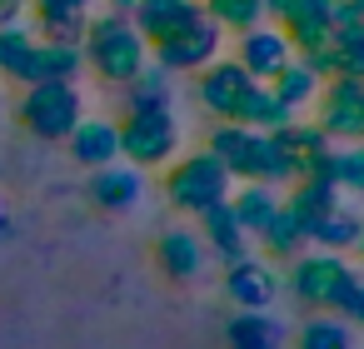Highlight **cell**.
I'll use <instances>...</instances> for the list:
<instances>
[{
    "instance_id": "6da1fadb",
    "label": "cell",
    "mask_w": 364,
    "mask_h": 349,
    "mask_svg": "<svg viewBox=\"0 0 364 349\" xmlns=\"http://www.w3.org/2000/svg\"><path fill=\"white\" fill-rule=\"evenodd\" d=\"M354 284H359V264H349V254H334V249H304L289 259V274H284V289L294 294V304L314 314L319 309L344 314Z\"/></svg>"
},
{
    "instance_id": "7a4b0ae2",
    "label": "cell",
    "mask_w": 364,
    "mask_h": 349,
    "mask_svg": "<svg viewBox=\"0 0 364 349\" xmlns=\"http://www.w3.org/2000/svg\"><path fill=\"white\" fill-rule=\"evenodd\" d=\"M85 65H90L105 85H130V80L150 65V41L130 26V16L105 11L100 21L85 26Z\"/></svg>"
},
{
    "instance_id": "3957f363",
    "label": "cell",
    "mask_w": 364,
    "mask_h": 349,
    "mask_svg": "<svg viewBox=\"0 0 364 349\" xmlns=\"http://www.w3.org/2000/svg\"><path fill=\"white\" fill-rule=\"evenodd\" d=\"M165 200L180 210V215H205V210H215V205H225L230 200V190H235V180H230V170L210 155V150H195V155H175L170 165H165Z\"/></svg>"
},
{
    "instance_id": "277c9868",
    "label": "cell",
    "mask_w": 364,
    "mask_h": 349,
    "mask_svg": "<svg viewBox=\"0 0 364 349\" xmlns=\"http://www.w3.org/2000/svg\"><path fill=\"white\" fill-rule=\"evenodd\" d=\"M220 50H225V31L200 11L195 21H185V26H175L170 36H160V41L150 45V60H155L160 70H170V75H195V70H205Z\"/></svg>"
},
{
    "instance_id": "5b68a950",
    "label": "cell",
    "mask_w": 364,
    "mask_h": 349,
    "mask_svg": "<svg viewBox=\"0 0 364 349\" xmlns=\"http://www.w3.org/2000/svg\"><path fill=\"white\" fill-rule=\"evenodd\" d=\"M180 155V120L175 110L155 115H125L120 120V160L135 170H165Z\"/></svg>"
},
{
    "instance_id": "8992f818",
    "label": "cell",
    "mask_w": 364,
    "mask_h": 349,
    "mask_svg": "<svg viewBox=\"0 0 364 349\" xmlns=\"http://www.w3.org/2000/svg\"><path fill=\"white\" fill-rule=\"evenodd\" d=\"M314 125L334 145H364V80L329 75L314 95Z\"/></svg>"
},
{
    "instance_id": "52a82bcc",
    "label": "cell",
    "mask_w": 364,
    "mask_h": 349,
    "mask_svg": "<svg viewBox=\"0 0 364 349\" xmlns=\"http://www.w3.org/2000/svg\"><path fill=\"white\" fill-rule=\"evenodd\" d=\"M250 85L255 80H250V70L235 55H215L205 70H195V100L215 120H235V110H240V100H245Z\"/></svg>"
},
{
    "instance_id": "ba28073f",
    "label": "cell",
    "mask_w": 364,
    "mask_h": 349,
    "mask_svg": "<svg viewBox=\"0 0 364 349\" xmlns=\"http://www.w3.org/2000/svg\"><path fill=\"white\" fill-rule=\"evenodd\" d=\"M26 125L41 135V140H65L75 125H80V95L70 80H46L31 90L26 100Z\"/></svg>"
},
{
    "instance_id": "9c48e42d",
    "label": "cell",
    "mask_w": 364,
    "mask_h": 349,
    "mask_svg": "<svg viewBox=\"0 0 364 349\" xmlns=\"http://www.w3.org/2000/svg\"><path fill=\"white\" fill-rule=\"evenodd\" d=\"M225 294H230V304H240V309H269V304L284 294V279H279V269H274L259 249H250L245 259L225 264Z\"/></svg>"
},
{
    "instance_id": "30bf717a",
    "label": "cell",
    "mask_w": 364,
    "mask_h": 349,
    "mask_svg": "<svg viewBox=\"0 0 364 349\" xmlns=\"http://www.w3.org/2000/svg\"><path fill=\"white\" fill-rule=\"evenodd\" d=\"M235 60L250 70V80H274L289 60H294V45L284 41V31L279 26H269V21H259V26H250V31H240L235 36Z\"/></svg>"
},
{
    "instance_id": "8fae6325",
    "label": "cell",
    "mask_w": 364,
    "mask_h": 349,
    "mask_svg": "<svg viewBox=\"0 0 364 349\" xmlns=\"http://www.w3.org/2000/svg\"><path fill=\"white\" fill-rule=\"evenodd\" d=\"M155 264H160L165 279H175V284H195V279L210 269V249H205L200 230L175 225V230H165V235L155 240Z\"/></svg>"
},
{
    "instance_id": "7c38bea8",
    "label": "cell",
    "mask_w": 364,
    "mask_h": 349,
    "mask_svg": "<svg viewBox=\"0 0 364 349\" xmlns=\"http://www.w3.org/2000/svg\"><path fill=\"white\" fill-rule=\"evenodd\" d=\"M205 150L230 170L235 185L255 180V170H259V130H245L235 120H215V130L205 135Z\"/></svg>"
},
{
    "instance_id": "4fadbf2b",
    "label": "cell",
    "mask_w": 364,
    "mask_h": 349,
    "mask_svg": "<svg viewBox=\"0 0 364 349\" xmlns=\"http://www.w3.org/2000/svg\"><path fill=\"white\" fill-rule=\"evenodd\" d=\"M329 16H334V0H294V6L279 16V31L294 45V55H309V50H319V45L334 41Z\"/></svg>"
},
{
    "instance_id": "5bb4252c",
    "label": "cell",
    "mask_w": 364,
    "mask_h": 349,
    "mask_svg": "<svg viewBox=\"0 0 364 349\" xmlns=\"http://www.w3.org/2000/svg\"><path fill=\"white\" fill-rule=\"evenodd\" d=\"M140 195H145V170H135V165H100L95 175H90V200L100 205V210H135L140 205Z\"/></svg>"
},
{
    "instance_id": "9a60e30c",
    "label": "cell",
    "mask_w": 364,
    "mask_h": 349,
    "mask_svg": "<svg viewBox=\"0 0 364 349\" xmlns=\"http://www.w3.org/2000/svg\"><path fill=\"white\" fill-rule=\"evenodd\" d=\"M289 329L269 309H235L225 324V349H284Z\"/></svg>"
},
{
    "instance_id": "2e32d148",
    "label": "cell",
    "mask_w": 364,
    "mask_h": 349,
    "mask_svg": "<svg viewBox=\"0 0 364 349\" xmlns=\"http://www.w3.org/2000/svg\"><path fill=\"white\" fill-rule=\"evenodd\" d=\"M279 205H284V195H279L274 185L245 180V185L230 190V210H235V220H240V230H245L250 240H259V235L269 230V220L279 215Z\"/></svg>"
},
{
    "instance_id": "e0dca14e",
    "label": "cell",
    "mask_w": 364,
    "mask_h": 349,
    "mask_svg": "<svg viewBox=\"0 0 364 349\" xmlns=\"http://www.w3.org/2000/svg\"><path fill=\"white\" fill-rule=\"evenodd\" d=\"M200 240H205V249L210 254H220V264H235V259H245L250 249H255V240L240 230V220H235V210H230V200L225 205H215V210H205L200 215Z\"/></svg>"
},
{
    "instance_id": "ac0fdd59",
    "label": "cell",
    "mask_w": 364,
    "mask_h": 349,
    "mask_svg": "<svg viewBox=\"0 0 364 349\" xmlns=\"http://www.w3.org/2000/svg\"><path fill=\"white\" fill-rule=\"evenodd\" d=\"M65 140H70V155L85 170H100V165H115L120 160V125L115 120H80Z\"/></svg>"
},
{
    "instance_id": "d6986e66",
    "label": "cell",
    "mask_w": 364,
    "mask_h": 349,
    "mask_svg": "<svg viewBox=\"0 0 364 349\" xmlns=\"http://www.w3.org/2000/svg\"><path fill=\"white\" fill-rule=\"evenodd\" d=\"M205 6L200 0H135V11H130V26L155 45L160 36H170L175 26H185V21H195Z\"/></svg>"
},
{
    "instance_id": "ffe728a7",
    "label": "cell",
    "mask_w": 364,
    "mask_h": 349,
    "mask_svg": "<svg viewBox=\"0 0 364 349\" xmlns=\"http://www.w3.org/2000/svg\"><path fill=\"white\" fill-rule=\"evenodd\" d=\"M120 90H125V115H155V110H170L175 105V75L160 70L155 60L130 85H120Z\"/></svg>"
},
{
    "instance_id": "44dd1931",
    "label": "cell",
    "mask_w": 364,
    "mask_h": 349,
    "mask_svg": "<svg viewBox=\"0 0 364 349\" xmlns=\"http://www.w3.org/2000/svg\"><path fill=\"white\" fill-rule=\"evenodd\" d=\"M359 235H364V215L359 210H349L344 200L309 230V249H334V254H349L354 245H359Z\"/></svg>"
},
{
    "instance_id": "7402d4cb",
    "label": "cell",
    "mask_w": 364,
    "mask_h": 349,
    "mask_svg": "<svg viewBox=\"0 0 364 349\" xmlns=\"http://www.w3.org/2000/svg\"><path fill=\"white\" fill-rule=\"evenodd\" d=\"M80 65H85V50H80V45H70V41H50V45H36V50H31L26 75H31L36 85H46V80H75Z\"/></svg>"
},
{
    "instance_id": "603a6c76",
    "label": "cell",
    "mask_w": 364,
    "mask_h": 349,
    "mask_svg": "<svg viewBox=\"0 0 364 349\" xmlns=\"http://www.w3.org/2000/svg\"><path fill=\"white\" fill-rule=\"evenodd\" d=\"M334 205H339V190H334V185H324V180H294V185H289V195H284V210L299 220V230H304V235H309V230H314Z\"/></svg>"
},
{
    "instance_id": "cb8c5ba5",
    "label": "cell",
    "mask_w": 364,
    "mask_h": 349,
    "mask_svg": "<svg viewBox=\"0 0 364 349\" xmlns=\"http://www.w3.org/2000/svg\"><path fill=\"white\" fill-rule=\"evenodd\" d=\"M255 249H259L269 264H289L294 254H304V249H309V235H304V230H299V220L279 205V215H274V220H269V230L255 240Z\"/></svg>"
},
{
    "instance_id": "d4e9b609",
    "label": "cell",
    "mask_w": 364,
    "mask_h": 349,
    "mask_svg": "<svg viewBox=\"0 0 364 349\" xmlns=\"http://www.w3.org/2000/svg\"><path fill=\"white\" fill-rule=\"evenodd\" d=\"M294 120V110H284L274 95H269V85H250L245 90V100H240V110H235V125H245V130H259V135H269V130H279V125H289Z\"/></svg>"
},
{
    "instance_id": "484cf974",
    "label": "cell",
    "mask_w": 364,
    "mask_h": 349,
    "mask_svg": "<svg viewBox=\"0 0 364 349\" xmlns=\"http://www.w3.org/2000/svg\"><path fill=\"white\" fill-rule=\"evenodd\" d=\"M264 85H269V95H274L284 110H294V115H299L304 105H314V95H319V85H324V80H319L304 60H289V65H284L274 80H264Z\"/></svg>"
},
{
    "instance_id": "4316f807",
    "label": "cell",
    "mask_w": 364,
    "mask_h": 349,
    "mask_svg": "<svg viewBox=\"0 0 364 349\" xmlns=\"http://www.w3.org/2000/svg\"><path fill=\"white\" fill-rule=\"evenodd\" d=\"M299 349H354V324L344 314L319 309L299 324Z\"/></svg>"
},
{
    "instance_id": "83f0119b",
    "label": "cell",
    "mask_w": 364,
    "mask_h": 349,
    "mask_svg": "<svg viewBox=\"0 0 364 349\" xmlns=\"http://www.w3.org/2000/svg\"><path fill=\"white\" fill-rule=\"evenodd\" d=\"M41 21L50 26L55 41L75 45V36H85L90 26V0H41Z\"/></svg>"
},
{
    "instance_id": "f1b7e54d",
    "label": "cell",
    "mask_w": 364,
    "mask_h": 349,
    "mask_svg": "<svg viewBox=\"0 0 364 349\" xmlns=\"http://www.w3.org/2000/svg\"><path fill=\"white\" fill-rule=\"evenodd\" d=\"M200 6L225 36H240V31L264 21V0H200Z\"/></svg>"
},
{
    "instance_id": "f546056e",
    "label": "cell",
    "mask_w": 364,
    "mask_h": 349,
    "mask_svg": "<svg viewBox=\"0 0 364 349\" xmlns=\"http://www.w3.org/2000/svg\"><path fill=\"white\" fill-rule=\"evenodd\" d=\"M334 190L364 195V145H334Z\"/></svg>"
},
{
    "instance_id": "4dcf8cb0",
    "label": "cell",
    "mask_w": 364,
    "mask_h": 349,
    "mask_svg": "<svg viewBox=\"0 0 364 349\" xmlns=\"http://www.w3.org/2000/svg\"><path fill=\"white\" fill-rule=\"evenodd\" d=\"M329 31H334V45H359L364 41V11L354 6V0H334Z\"/></svg>"
},
{
    "instance_id": "1f68e13d",
    "label": "cell",
    "mask_w": 364,
    "mask_h": 349,
    "mask_svg": "<svg viewBox=\"0 0 364 349\" xmlns=\"http://www.w3.org/2000/svg\"><path fill=\"white\" fill-rule=\"evenodd\" d=\"M31 41L26 36H0V65H6L11 75H26V65H31Z\"/></svg>"
},
{
    "instance_id": "d6a6232c",
    "label": "cell",
    "mask_w": 364,
    "mask_h": 349,
    "mask_svg": "<svg viewBox=\"0 0 364 349\" xmlns=\"http://www.w3.org/2000/svg\"><path fill=\"white\" fill-rule=\"evenodd\" d=\"M339 75L364 80V41H359V45H339Z\"/></svg>"
},
{
    "instance_id": "836d02e7",
    "label": "cell",
    "mask_w": 364,
    "mask_h": 349,
    "mask_svg": "<svg viewBox=\"0 0 364 349\" xmlns=\"http://www.w3.org/2000/svg\"><path fill=\"white\" fill-rule=\"evenodd\" d=\"M344 319L364 329V274H359V284H354V294H349V304H344Z\"/></svg>"
},
{
    "instance_id": "e575fe53",
    "label": "cell",
    "mask_w": 364,
    "mask_h": 349,
    "mask_svg": "<svg viewBox=\"0 0 364 349\" xmlns=\"http://www.w3.org/2000/svg\"><path fill=\"white\" fill-rule=\"evenodd\" d=\"M354 254H359V274H364V235H359V245H354Z\"/></svg>"
},
{
    "instance_id": "d590c367",
    "label": "cell",
    "mask_w": 364,
    "mask_h": 349,
    "mask_svg": "<svg viewBox=\"0 0 364 349\" xmlns=\"http://www.w3.org/2000/svg\"><path fill=\"white\" fill-rule=\"evenodd\" d=\"M354 6H359V11H364V0H354Z\"/></svg>"
}]
</instances>
